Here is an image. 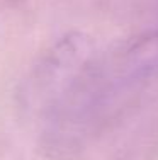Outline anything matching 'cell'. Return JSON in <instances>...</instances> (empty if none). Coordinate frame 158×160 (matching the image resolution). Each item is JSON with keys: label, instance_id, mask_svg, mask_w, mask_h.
<instances>
[{"label": "cell", "instance_id": "obj_1", "mask_svg": "<svg viewBox=\"0 0 158 160\" xmlns=\"http://www.w3.org/2000/svg\"><path fill=\"white\" fill-rule=\"evenodd\" d=\"M92 39L80 32H70L44 53L41 62L31 72L26 87L29 106L53 108L75 92V85L82 82L92 67Z\"/></svg>", "mask_w": 158, "mask_h": 160}, {"label": "cell", "instance_id": "obj_2", "mask_svg": "<svg viewBox=\"0 0 158 160\" xmlns=\"http://www.w3.org/2000/svg\"><path fill=\"white\" fill-rule=\"evenodd\" d=\"M114 70L126 82L143 80L158 73V29L131 39L116 56Z\"/></svg>", "mask_w": 158, "mask_h": 160}]
</instances>
